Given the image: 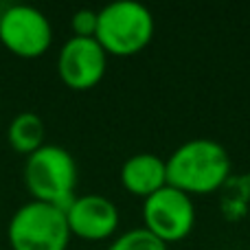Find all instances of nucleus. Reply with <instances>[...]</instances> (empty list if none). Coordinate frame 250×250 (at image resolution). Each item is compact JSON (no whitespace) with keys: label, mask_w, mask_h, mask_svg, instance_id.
I'll return each instance as SVG.
<instances>
[{"label":"nucleus","mask_w":250,"mask_h":250,"mask_svg":"<svg viewBox=\"0 0 250 250\" xmlns=\"http://www.w3.org/2000/svg\"><path fill=\"white\" fill-rule=\"evenodd\" d=\"M24 185L33 200L66 208L75 200L77 163L62 145L44 143L24 160Z\"/></svg>","instance_id":"7ed1b4c3"},{"label":"nucleus","mask_w":250,"mask_h":250,"mask_svg":"<svg viewBox=\"0 0 250 250\" xmlns=\"http://www.w3.org/2000/svg\"><path fill=\"white\" fill-rule=\"evenodd\" d=\"M222 193V211L229 220H239L246 215L250 207V178L248 176H230L229 182L220 189Z\"/></svg>","instance_id":"9b49d317"},{"label":"nucleus","mask_w":250,"mask_h":250,"mask_svg":"<svg viewBox=\"0 0 250 250\" xmlns=\"http://www.w3.org/2000/svg\"><path fill=\"white\" fill-rule=\"evenodd\" d=\"M105 250H169L167 244L156 239L145 229H129L121 233Z\"/></svg>","instance_id":"f8f14e48"},{"label":"nucleus","mask_w":250,"mask_h":250,"mask_svg":"<svg viewBox=\"0 0 250 250\" xmlns=\"http://www.w3.org/2000/svg\"><path fill=\"white\" fill-rule=\"evenodd\" d=\"M167 163V185L182 193L211 195L233 176V163L222 143L213 138H191L165 158Z\"/></svg>","instance_id":"f257e3e1"},{"label":"nucleus","mask_w":250,"mask_h":250,"mask_svg":"<svg viewBox=\"0 0 250 250\" xmlns=\"http://www.w3.org/2000/svg\"><path fill=\"white\" fill-rule=\"evenodd\" d=\"M70 26L77 38H95L97 33V11L95 9H79L70 18Z\"/></svg>","instance_id":"ddd939ff"},{"label":"nucleus","mask_w":250,"mask_h":250,"mask_svg":"<svg viewBox=\"0 0 250 250\" xmlns=\"http://www.w3.org/2000/svg\"><path fill=\"white\" fill-rule=\"evenodd\" d=\"M53 40L51 20L33 4H9L0 11V42L20 57H40Z\"/></svg>","instance_id":"423d86ee"},{"label":"nucleus","mask_w":250,"mask_h":250,"mask_svg":"<svg viewBox=\"0 0 250 250\" xmlns=\"http://www.w3.org/2000/svg\"><path fill=\"white\" fill-rule=\"evenodd\" d=\"M7 237L11 250H66L70 229L64 208L31 200L11 215Z\"/></svg>","instance_id":"20e7f679"},{"label":"nucleus","mask_w":250,"mask_h":250,"mask_svg":"<svg viewBox=\"0 0 250 250\" xmlns=\"http://www.w3.org/2000/svg\"><path fill=\"white\" fill-rule=\"evenodd\" d=\"M121 185L136 198H149L167 187V163L163 156L151 151L129 156L121 167Z\"/></svg>","instance_id":"1a4fd4ad"},{"label":"nucleus","mask_w":250,"mask_h":250,"mask_svg":"<svg viewBox=\"0 0 250 250\" xmlns=\"http://www.w3.org/2000/svg\"><path fill=\"white\" fill-rule=\"evenodd\" d=\"M195 220L193 198L169 185L143 200V229L167 246L189 237Z\"/></svg>","instance_id":"39448f33"},{"label":"nucleus","mask_w":250,"mask_h":250,"mask_svg":"<svg viewBox=\"0 0 250 250\" xmlns=\"http://www.w3.org/2000/svg\"><path fill=\"white\" fill-rule=\"evenodd\" d=\"M156 22L151 11L136 0H114L97 11L95 40L108 55L132 57L149 46Z\"/></svg>","instance_id":"f03ea898"},{"label":"nucleus","mask_w":250,"mask_h":250,"mask_svg":"<svg viewBox=\"0 0 250 250\" xmlns=\"http://www.w3.org/2000/svg\"><path fill=\"white\" fill-rule=\"evenodd\" d=\"M46 127L40 114L35 112H20L11 119L7 127V141L20 154H33L35 149L44 145Z\"/></svg>","instance_id":"9d476101"},{"label":"nucleus","mask_w":250,"mask_h":250,"mask_svg":"<svg viewBox=\"0 0 250 250\" xmlns=\"http://www.w3.org/2000/svg\"><path fill=\"white\" fill-rule=\"evenodd\" d=\"M108 53L95 38H68L57 57V73L73 90H90L104 79Z\"/></svg>","instance_id":"0eeeda50"},{"label":"nucleus","mask_w":250,"mask_h":250,"mask_svg":"<svg viewBox=\"0 0 250 250\" xmlns=\"http://www.w3.org/2000/svg\"><path fill=\"white\" fill-rule=\"evenodd\" d=\"M70 235L88 242H101L117 233L121 215L117 204L101 193L75 195V200L64 208Z\"/></svg>","instance_id":"6e6552de"}]
</instances>
